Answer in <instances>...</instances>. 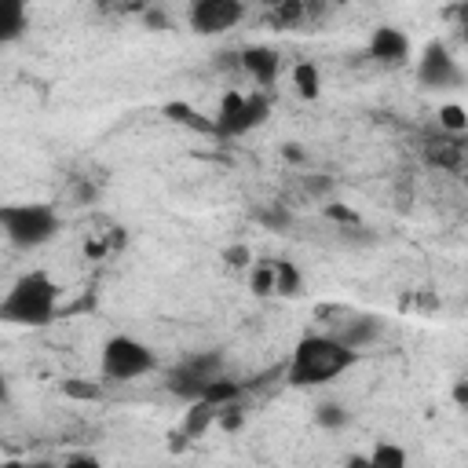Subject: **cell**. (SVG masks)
I'll use <instances>...</instances> for the list:
<instances>
[{
  "mask_svg": "<svg viewBox=\"0 0 468 468\" xmlns=\"http://www.w3.org/2000/svg\"><path fill=\"white\" fill-rule=\"evenodd\" d=\"M256 224H263L267 231H286L293 224V216L282 206H263V209H256Z\"/></svg>",
  "mask_w": 468,
  "mask_h": 468,
  "instance_id": "obj_25",
  "label": "cell"
},
{
  "mask_svg": "<svg viewBox=\"0 0 468 468\" xmlns=\"http://www.w3.org/2000/svg\"><path fill=\"white\" fill-rule=\"evenodd\" d=\"M103 377L106 381H136L143 373H151L158 366V355L136 341V337H124V333H117V337H110L103 344Z\"/></svg>",
  "mask_w": 468,
  "mask_h": 468,
  "instance_id": "obj_4",
  "label": "cell"
},
{
  "mask_svg": "<svg viewBox=\"0 0 468 468\" xmlns=\"http://www.w3.org/2000/svg\"><path fill=\"white\" fill-rule=\"evenodd\" d=\"M407 55H410V37L403 30H395V26L373 30V37H370V59H377L384 66H399Z\"/></svg>",
  "mask_w": 468,
  "mask_h": 468,
  "instance_id": "obj_9",
  "label": "cell"
},
{
  "mask_svg": "<svg viewBox=\"0 0 468 468\" xmlns=\"http://www.w3.org/2000/svg\"><path fill=\"white\" fill-rule=\"evenodd\" d=\"M249 293L252 297H275V260H256L249 271Z\"/></svg>",
  "mask_w": 468,
  "mask_h": 468,
  "instance_id": "obj_19",
  "label": "cell"
},
{
  "mask_svg": "<svg viewBox=\"0 0 468 468\" xmlns=\"http://www.w3.org/2000/svg\"><path fill=\"white\" fill-rule=\"evenodd\" d=\"M12 403V391H8V377H5V370H0V407H8Z\"/></svg>",
  "mask_w": 468,
  "mask_h": 468,
  "instance_id": "obj_34",
  "label": "cell"
},
{
  "mask_svg": "<svg viewBox=\"0 0 468 468\" xmlns=\"http://www.w3.org/2000/svg\"><path fill=\"white\" fill-rule=\"evenodd\" d=\"M418 81L425 88H457L464 85V74H461V66L457 59L450 55V48L443 41H432L418 62Z\"/></svg>",
  "mask_w": 468,
  "mask_h": 468,
  "instance_id": "obj_7",
  "label": "cell"
},
{
  "mask_svg": "<svg viewBox=\"0 0 468 468\" xmlns=\"http://www.w3.org/2000/svg\"><path fill=\"white\" fill-rule=\"evenodd\" d=\"M249 260H252L249 245H231V249H224V263H227V267H234V271L249 267Z\"/></svg>",
  "mask_w": 468,
  "mask_h": 468,
  "instance_id": "obj_28",
  "label": "cell"
},
{
  "mask_svg": "<svg viewBox=\"0 0 468 468\" xmlns=\"http://www.w3.org/2000/svg\"><path fill=\"white\" fill-rule=\"evenodd\" d=\"M216 425L231 436V432H238L242 425H245V410H242V403H231V407H220L216 410Z\"/></svg>",
  "mask_w": 468,
  "mask_h": 468,
  "instance_id": "obj_27",
  "label": "cell"
},
{
  "mask_svg": "<svg viewBox=\"0 0 468 468\" xmlns=\"http://www.w3.org/2000/svg\"><path fill=\"white\" fill-rule=\"evenodd\" d=\"M242 19H245V5H242V0H194L190 12H187L190 30L202 33V37L227 33V30H234Z\"/></svg>",
  "mask_w": 468,
  "mask_h": 468,
  "instance_id": "obj_6",
  "label": "cell"
},
{
  "mask_svg": "<svg viewBox=\"0 0 468 468\" xmlns=\"http://www.w3.org/2000/svg\"><path fill=\"white\" fill-rule=\"evenodd\" d=\"M348 468H370V457H362V454H352V457H348Z\"/></svg>",
  "mask_w": 468,
  "mask_h": 468,
  "instance_id": "obj_35",
  "label": "cell"
},
{
  "mask_svg": "<svg viewBox=\"0 0 468 468\" xmlns=\"http://www.w3.org/2000/svg\"><path fill=\"white\" fill-rule=\"evenodd\" d=\"M242 391H245V384L242 381H227V377H216V381H209L206 388H202V403H209V407H231V403H238L242 399Z\"/></svg>",
  "mask_w": 468,
  "mask_h": 468,
  "instance_id": "obj_16",
  "label": "cell"
},
{
  "mask_svg": "<svg viewBox=\"0 0 468 468\" xmlns=\"http://www.w3.org/2000/svg\"><path fill=\"white\" fill-rule=\"evenodd\" d=\"M85 252H88V256H103V252H106V245H103V242H88V245H85Z\"/></svg>",
  "mask_w": 468,
  "mask_h": 468,
  "instance_id": "obj_36",
  "label": "cell"
},
{
  "mask_svg": "<svg viewBox=\"0 0 468 468\" xmlns=\"http://www.w3.org/2000/svg\"><path fill=\"white\" fill-rule=\"evenodd\" d=\"M293 88L300 99H318L322 96V74H318V66L315 62H297L293 66Z\"/></svg>",
  "mask_w": 468,
  "mask_h": 468,
  "instance_id": "obj_18",
  "label": "cell"
},
{
  "mask_svg": "<svg viewBox=\"0 0 468 468\" xmlns=\"http://www.w3.org/2000/svg\"><path fill=\"white\" fill-rule=\"evenodd\" d=\"M0 468H26V461H0Z\"/></svg>",
  "mask_w": 468,
  "mask_h": 468,
  "instance_id": "obj_38",
  "label": "cell"
},
{
  "mask_svg": "<svg viewBox=\"0 0 468 468\" xmlns=\"http://www.w3.org/2000/svg\"><path fill=\"white\" fill-rule=\"evenodd\" d=\"M59 311V286L44 275V271H30L23 279H15V286L0 300V322L8 326H48Z\"/></svg>",
  "mask_w": 468,
  "mask_h": 468,
  "instance_id": "obj_2",
  "label": "cell"
},
{
  "mask_svg": "<svg viewBox=\"0 0 468 468\" xmlns=\"http://www.w3.org/2000/svg\"><path fill=\"white\" fill-rule=\"evenodd\" d=\"M275 297H304V275H300V267L289 263V260H275Z\"/></svg>",
  "mask_w": 468,
  "mask_h": 468,
  "instance_id": "obj_17",
  "label": "cell"
},
{
  "mask_svg": "<svg viewBox=\"0 0 468 468\" xmlns=\"http://www.w3.org/2000/svg\"><path fill=\"white\" fill-rule=\"evenodd\" d=\"M322 216L337 227H359V213L352 206H341V202H326L322 206Z\"/></svg>",
  "mask_w": 468,
  "mask_h": 468,
  "instance_id": "obj_26",
  "label": "cell"
},
{
  "mask_svg": "<svg viewBox=\"0 0 468 468\" xmlns=\"http://www.w3.org/2000/svg\"><path fill=\"white\" fill-rule=\"evenodd\" d=\"M439 132H443V136H464V132H468V110L461 103L439 106Z\"/></svg>",
  "mask_w": 468,
  "mask_h": 468,
  "instance_id": "obj_20",
  "label": "cell"
},
{
  "mask_svg": "<svg viewBox=\"0 0 468 468\" xmlns=\"http://www.w3.org/2000/svg\"><path fill=\"white\" fill-rule=\"evenodd\" d=\"M26 468H59L55 461H26Z\"/></svg>",
  "mask_w": 468,
  "mask_h": 468,
  "instance_id": "obj_37",
  "label": "cell"
},
{
  "mask_svg": "<svg viewBox=\"0 0 468 468\" xmlns=\"http://www.w3.org/2000/svg\"><path fill=\"white\" fill-rule=\"evenodd\" d=\"M143 26H147V30H165L169 19H165L158 8H147V12H143Z\"/></svg>",
  "mask_w": 468,
  "mask_h": 468,
  "instance_id": "obj_30",
  "label": "cell"
},
{
  "mask_svg": "<svg viewBox=\"0 0 468 468\" xmlns=\"http://www.w3.org/2000/svg\"><path fill=\"white\" fill-rule=\"evenodd\" d=\"M238 62H242V70L263 88H271L279 81V70H282V55L275 48H267V44H252V48H242L238 51Z\"/></svg>",
  "mask_w": 468,
  "mask_h": 468,
  "instance_id": "obj_8",
  "label": "cell"
},
{
  "mask_svg": "<svg viewBox=\"0 0 468 468\" xmlns=\"http://www.w3.org/2000/svg\"><path fill=\"white\" fill-rule=\"evenodd\" d=\"M304 15H307V8L300 5V0H282V5L271 12V26L275 30H293V26L304 23Z\"/></svg>",
  "mask_w": 468,
  "mask_h": 468,
  "instance_id": "obj_22",
  "label": "cell"
},
{
  "mask_svg": "<svg viewBox=\"0 0 468 468\" xmlns=\"http://www.w3.org/2000/svg\"><path fill=\"white\" fill-rule=\"evenodd\" d=\"M187 446H190V439H187L183 432H172V436H169V450H172V454H183Z\"/></svg>",
  "mask_w": 468,
  "mask_h": 468,
  "instance_id": "obj_32",
  "label": "cell"
},
{
  "mask_svg": "<svg viewBox=\"0 0 468 468\" xmlns=\"http://www.w3.org/2000/svg\"><path fill=\"white\" fill-rule=\"evenodd\" d=\"M267 117H271V99H267L263 92L245 96V103H242V110H238V117H234L231 132H227V140H238V136H245V132L260 128Z\"/></svg>",
  "mask_w": 468,
  "mask_h": 468,
  "instance_id": "obj_12",
  "label": "cell"
},
{
  "mask_svg": "<svg viewBox=\"0 0 468 468\" xmlns=\"http://www.w3.org/2000/svg\"><path fill=\"white\" fill-rule=\"evenodd\" d=\"M62 395L66 399H78V403H96V399H103V388L96 381L70 377V381H62Z\"/></svg>",
  "mask_w": 468,
  "mask_h": 468,
  "instance_id": "obj_23",
  "label": "cell"
},
{
  "mask_svg": "<svg viewBox=\"0 0 468 468\" xmlns=\"http://www.w3.org/2000/svg\"><path fill=\"white\" fill-rule=\"evenodd\" d=\"M59 468H103V461L96 454H74V457H66Z\"/></svg>",
  "mask_w": 468,
  "mask_h": 468,
  "instance_id": "obj_29",
  "label": "cell"
},
{
  "mask_svg": "<svg viewBox=\"0 0 468 468\" xmlns=\"http://www.w3.org/2000/svg\"><path fill=\"white\" fill-rule=\"evenodd\" d=\"M454 403H457V407H468V381H457V384H454Z\"/></svg>",
  "mask_w": 468,
  "mask_h": 468,
  "instance_id": "obj_33",
  "label": "cell"
},
{
  "mask_svg": "<svg viewBox=\"0 0 468 468\" xmlns=\"http://www.w3.org/2000/svg\"><path fill=\"white\" fill-rule=\"evenodd\" d=\"M0 234L15 249H41L59 234V213L51 206H0Z\"/></svg>",
  "mask_w": 468,
  "mask_h": 468,
  "instance_id": "obj_3",
  "label": "cell"
},
{
  "mask_svg": "<svg viewBox=\"0 0 468 468\" xmlns=\"http://www.w3.org/2000/svg\"><path fill=\"white\" fill-rule=\"evenodd\" d=\"M355 352H348L337 337L329 333H311V337H300L293 348V359L286 366V381L293 388H318L329 384L333 377H341L344 370L355 366Z\"/></svg>",
  "mask_w": 468,
  "mask_h": 468,
  "instance_id": "obj_1",
  "label": "cell"
},
{
  "mask_svg": "<svg viewBox=\"0 0 468 468\" xmlns=\"http://www.w3.org/2000/svg\"><path fill=\"white\" fill-rule=\"evenodd\" d=\"M216 425V407H209V403H202V399H197V403H190V410L183 414V436L187 439H202L209 428Z\"/></svg>",
  "mask_w": 468,
  "mask_h": 468,
  "instance_id": "obj_14",
  "label": "cell"
},
{
  "mask_svg": "<svg viewBox=\"0 0 468 468\" xmlns=\"http://www.w3.org/2000/svg\"><path fill=\"white\" fill-rule=\"evenodd\" d=\"M26 23H30V15H26V8L19 5V0H0V48L19 41Z\"/></svg>",
  "mask_w": 468,
  "mask_h": 468,
  "instance_id": "obj_13",
  "label": "cell"
},
{
  "mask_svg": "<svg viewBox=\"0 0 468 468\" xmlns=\"http://www.w3.org/2000/svg\"><path fill=\"white\" fill-rule=\"evenodd\" d=\"M329 337H337L348 352H362V348H370L377 337H381V318H373V315H355V318H348L337 333H329Z\"/></svg>",
  "mask_w": 468,
  "mask_h": 468,
  "instance_id": "obj_10",
  "label": "cell"
},
{
  "mask_svg": "<svg viewBox=\"0 0 468 468\" xmlns=\"http://www.w3.org/2000/svg\"><path fill=\"white\" fill-rule=\"evenodd\" d=\"M370 468H407V450L399 443H377L370 454Z\"/></svg>",
  "mask_w": 468,
  "mask_h": 468,
  "instance_id": "obj_21",
  "label": "cell"
},
{
  "mask_svg": "<svg viewBox=\"0 0 468 468\" xmlns=\"http://www.w3.org/2000/svg\"><path fill=\"white\" fill-rule=\"evenodd\" d=\"M165 117H172L176 124L197 132V136H216V124L209 117H202L194 106H187V103H165Z\"/></svg>",
  "mask_w": 468,
  "mask_h": 468,
  "instance_id": "obj_15",
  "label": "cell"
},
{
  "mask_svg": "<svg viewBox=\"0 0 468 468\" xmlns=\"http://www.w3.org/2000/svg\"><path fill=\"white\" fill-rule=\"evenodd\" d=\"M282 158H286L289 165H300V161H304V147H300V143H286V147H282Z\"/></svg>",
  "mask_w": 468,
  "mask_h": 468,
  "instance_id": "obj_31",
  "label": "cell"
},
{
  "mask_svg": "<svg viewBox=\"0 0 468 468\" xmlns=\"http://www.w3.org/2000/svg\"><path fill=\"white\" fill-rule=\"evenodd\" d=\"M220 370H224V355H220V352H197V355L183 359V362L169 373V391L190 399V403H197V399H202V388H206L209 381H216Z\"/></svg>",
  "mask_w": 468,
  "mask_h": 468,
  "instance_id": "obj_5",
  "label": "cell"
},
{
  "mask_svg": "<svg viewBox=\"0 0 468 468\" xmlns=\"http://www.w3.org/2000/svg\"><path fill=\"white\" fill-rule=\"evenodd\" d=\"M425 161H428L432 169H443V172H461V169H464V140H461V136L428 140V143H425Z\"/></svg>",
  "mask_w": 468,
  "mask_h": 468,
  "instance_id": "obj_11",
  "label": "cell"
},
{
  "mask_svg": "<svg viewBox=\"0 0 468 468\" xmlns=\"http://www.w3.org/2000/svg\"><path fill=\"white\" fill-rule=\"evenodd\" d=\"M315 421H318L322 428H329V432H337V428L348 425V410H344L341 403H322V407L315 410Z\"/></svg>",
  "mask_w": 468,
  "mask_h": 468,
  "instance_id": "obj_24",
  "label": "cell"
}]
</instances>
